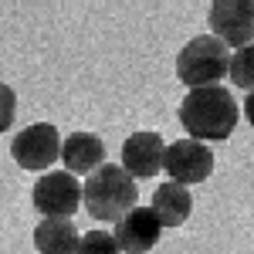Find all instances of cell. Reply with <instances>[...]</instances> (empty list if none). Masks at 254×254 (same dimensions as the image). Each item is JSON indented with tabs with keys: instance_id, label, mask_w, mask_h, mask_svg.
I'll return each instance as SVG.
<instances>
[{
	"instance_id": "6da1fadb",
	"label": "cell",
	"mask_w": 254,
	"mask_h": 254,
	"mask_svg": "<svg viewBox=\"0 0 254 254\" xmlns=\"http://www.w3.org/2000/svg\"><path fill=\"white\" fill-rule=\"evenodd\" d=\"M241 109L234 102V92L224 85H210V88H193L180 98V126L190 132L196 142H224L231 139Z\"/></svg>"
},
{
	"instance_id": "7a4b0ae2",
	"label": "cell",
	"mask_w": 254,
	"mask_h": 254,
	"mask_svg": "<svg viewBox=\"0 0 254 254\" xmlns=\"http://www.w3.org/2000/svg\"><path fill=\"white\" fill-rule=\"evenodd\" d=\"M139 187L116 163H105L98 173L85 180V210L95 224H119L136 210Z\"/></svg>"
},
{
	"instance_id": "3957f363",
	"label": "cell",
	"mask_w": 254,
	"mask_h": 254,
	"mask_svg": "<svg viewBox=\"0 0 254 254\" xmlns=\"http://www.w3.org/2000/svg\"><path fill=\"white\" fill-rule=\"evenodd\" d=\"M231 48L214 34H196L187 41L176 55V78L183 81L190 92L193 88H210L220 85V78L231 75Z\"/></svg>"
},
{
	"instance_id": "277c9868",
	"label": "cell",
	"mask_w": 254,
	"mask_h": 254,
	"mask_svg": "<svg viewBox=\"0 0 254 254\" xmlns=\"http://www.w3.org/2000/svg\"><path fill=\"white\" fill-rule=\"evenodd\" d=\"M31 200L44 220H71L75 210L85 207V183L68 170H51L34 183Z\"/></svg>"
},
{
	"instance_id": "5b68a950",
	"label": "cell",
	"mask_w": 254,
	"mask_h": 254,
	"mask_svg": "<svg viewBox=\"0 0 254 254\" xmlns=\"http://www.w3.org/2000/svg\"><path fill=\"white\" fill-rule=\"evenodd\" d=\"M61 146H64V139L58 136V129L51 122H34L10 139V156L20 170L44 173L55 159H61Z\"/></svg>"
},
{
	"instance_id": "8992f818",
	"label": "cell",
	"mask_w": 254,
	"mask_h": 254,
	"mask_svg": "<svg viewBox=\"0 0 254 254\" xmlns=\"http://www.w3.org/2000/svg\"><path fill=\"white\" fill-rule=\"evenodd\" d=\"M166 176L180 183V187H193V183H207L214 173V153L196 142V139H176L166 146V163H163Z\"/></svg>"
},
{
	"instance_id": "52a82bcc",
	"label": "cell",
	"mask_w": 254,
	"mask_h": 254,
	"mask_svg": "<svg viewBox=\"0 0 254 254\" xmlns=\"http://www.w3.org/2000/svg\"><path fill=\"white\" fill-rule=\"evenodd\" d=\"M210 31L234 51L254 44V0H214Z\"/></svg>"
},
{
	"instance_id": "ba28073f",
	"label": "cell",
	"mask_w": 254,
	"mask_h": 254,
	"mask_svg": "<svg viewBox=\"0 0 254 254\" xmlns=\"http://www.w3.org/2000/svg\"><path fill=\"white\" fill-rule=\"evenodd\" d=\"M166 163V142L159 132H132L122 142V170L132 180H153Z\"/></svg>"
},
{
	"instance_id": "9c48e42d",
	"label": "cell",
	"mask_w": 254,
	"mask_h": 254,
	"mask_svg": "<svg viewBox=\"0 0 254 254\" xmlns=\"http://www.w3.org/2000/svg\"><path fill=\"white\" fill-rule=\"evenodd\" d=\"M112 234H116L122 254H149L163 237V224L153 214V207H136L126 220H119Z\"/></svg>"
},
{
	"instance_id": "30bf717a",
	"label": "cell",
	"mask_w": 254,
	"mask_h": 254,
	"mask_svg": "<svg viewBox=\"0 0 254 254\" xmlns=\"http://www.w3.org/2000/svg\"><path fill=\"white\" fill-rule=\"evenodd\" d=\"M61 163L75 176H92L105 166V142L95 132H71L61 146Z\"/></svg>"
},
{
	"instance_id": "8fae6325",
	"label": "cell",
	"mask_w": 254,
	"mask_h": 254,
	"mask_svg": "<svg viewBox=\"0 0 254 254\" xmlns=\"http://www.w3.org/2000/svg\"><path fill=\"white\" fill-rule=\"evenodd\" d=\"M153 214L159 217L163 227H180V224H187L190 214H193L190 187H180V183H173V180L159 183L156 193H153Z\"/></svg>"
},
{
	"instance_id": "7c38bea8",
	"label": "cell",
	"mask_w": 254,
	"mask_h": 254,
	"mask_svg": "<svg viewBox=\"0 0 254 254\" xmlns=\"http://www.w3.org/2000/svg\"><path fill=\"white\" fill-rule=\"evenodd\" d=\"M81 231L75 220H41L34 227V248L38 254H78Z\"/></svg>"
},
{
	"instance_id": "4fadbf2b",
	"label": "cell",
	"mask_w": 254,
	"mask_h": 254,
	"mask_svg": "<svg viewBox=\"0 0 254 254\" xmlns=\"http://www.w3.org/2000/svg\"><path fill=\"white\" fill-rule=\"evenodd\" d=\"M227 78L234 81V88L254 95V44H248V48H241V51L231 55V75Z\"/></svg>"
},
{
	"instance_id": "5bb4252c",
	"label": "cell",
	"mask_w": 254,
	"mask_h": 254,
	"mask_svg": "<svg viewBox=\"0 0 254 254\" xmlns=\"http://www.w3.org/2000/svg\"><path fill=\"white\" fill-rule=\"evenodd\" d=\"M78 254H122L112 231H85L78 244Z\"/></svg>"
},
{
	"instance_id": "9a60e30c",
	"label": "cell",
	"mask_w": 254,
	"mask_h": 254,
	"mask_svg": "<svg viewBox=\"0 0 254 254\" xmlns=\"http://www.w3.org/2000/svg\"><path fill=\"white\" fill-rule=\"evenodd\" d=\"M0 98H3V122H0V129L7 132V129L14 126V102H17V98H14V88L3 85V88H0Z\"/></svg>"
},
{
	"instance_id": "2e32d148",
	"label": "cell",
	"mask_w": 254,
	"mask_h": 254,
	"mask_svg": "<svg viewBox=\"0 0 254 254\" xmlns=\"http://www.w3.org/2000/svg\"><path fill=\"white\" fill-rule=\"evenodd\" d=\"M244 119H248V122L254 126V95H248V98H244Z\"/></svg>"
}]
</instances>
